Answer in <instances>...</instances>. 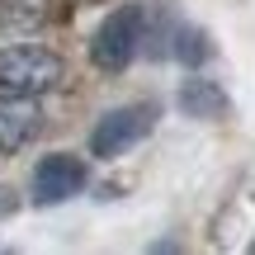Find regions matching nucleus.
I'll use <instances>...</instances> for the list:
<instances>
[{"label":"nucleus","mask_w":255,"mask_h":255,"mask_svg":"<svg viewBox=\"0 0 255 255\" xmlns=\"http://www.w3.org/2000/svg\"><path fill=\"white\" fill-rule=\"evenodd\" d=\"M151 123H156L151 104H128V109L104 114V119L95 123V132H90V156H104V161H109V156L132 151V146L151 132Z\"/></svg>","instance_id":"7ed1b4c3"},{"label":"nucleus","mask_w":255,"mask_h":255,"mask_svg":"<svg viewBox=\"0 0 255 255\" xmlns=\"http://www.w3.org/2000/svg\"><path fill=\"white\" fill-rule=\"evenodd\" d=\"M47 5L52 0H0V28L5 33H33L47 24Z\"/></svg>","instance_id":"0eeeda50"},{"label":"nucleus","mask_w":255,"mask_h":255,"mask_svg":"<svg viewBox=\"0 0 255 255\" xmlns=\"http://www.w3.org/2000/svg\"><path fill=\"white\" fill-rule=\"evenodd\" d=\"M85 189V161L71 151H52L33 165V203H62Z\"/></svg>","instance_id":"20e7f679"},{"label":"nucleus","mask_w":255,"mask_h":255,"mask_svg":"<svg viewBox=\"0 0 255 255\" xmlns=\"http://www.w3.org/2000/svg\"><path fill=\"white\" fill-rule=\"evenodd\" d=\"M251 251H255V241H251Z\"/></svg>","instance_id":"9d476101"},{"label":"nucleus","mask_w":255,"mask_h":255,"mask_svg":"<svg viewBox=\"0 0 255 255\" xmlns=\"http://www.w3.org/2000/svg\"><path fill=\"white\" fill-rule=\"evenodd\" d=\"M142 33H146V9L142 5H119L90 38V62L100 71H128L132 57L142 52Z\"/></svg>","instance_id":"f03ea898"},{"label":"nucleus","mask_w":255,"mask_h":255,"mask_svg":"<svg viewBox=\"0 0 255 255\" xmlns=\"http://www.w3.org/2000/svg\"><path fill=\"white\" fill-rule=\"evenodd\" d=\"M180 109H184V119H203V123L222 119L227 114V90L208 76H189V81H180Z\"/></svg>","instance_id":"423d86ee"},{"label":"nucleus","mask_w":255,"mask_h":255,"mask_svg":"<svg viewBox=\"0 0 255 255\" xmlns=\"http://www.w3.org/2000/svg\"><path fill=\"white\" fill-rule=\"evenodd\" d=\"M175 57H180L184 66H199L203 57H208V38H203L199 28H180V33H175Z\"/></svg>","instance_id":"6e6552de"},{"label":"nucleus","mask_w":255,"mask_h":255,"mask_svg":"<svg viewBox=\"0 0 255 255\" xmlns=\"http://www.w3.org/2000/svg\"><path fill=\"white\" fill-rule=\"evenodd\" d=\"M66 76L62 57L38 43H14L0 52V90L5 95H47Z\"/></svg>","instance_id":"f257e3e1"},{"label":"nucleus","mask_w":255,"mask_h":255,"mask_svg":"<svg viewBox=\"0 0 255 255\" xmlns=\"http://www.w3.org/2000/svg\"><path fill=\"white\" fill-rule=\"evenodd\" d=\"M38 132H43L38 95H5V90H0V156L24 151Z\"/></svg>","instance_id":"39448f33"},{"label":"nucleus","mask_w":255,"mask_h":255,"mask_svg":"<svg viewBox=\"0 0 255 255\" xmlns=\"http://www.w3.org/2000/svg\"><path fill=\"white\" fill-rule=\"evenodd\" d=\"M5 213H14V199H9V189H0V218Z\"/></svg>","instance_id":"1a4fd4ad"}]
</instances>
